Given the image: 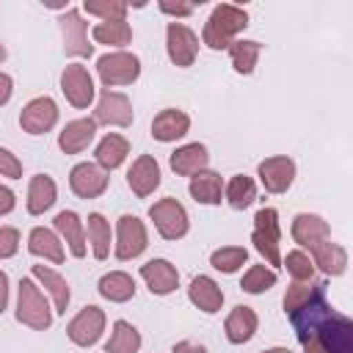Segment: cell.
I'll list each match as a JSON object with an SVG mask.
<instances>
[{
	"label": "cell",
	"instance_id": "cell-1",
	"mask_svg": "<svg viewBox=\"0 0 353 353\" xmlns=\"http://www.w3.org/2000/svg\"><path fill=\"white\" fill-rule=\"evenodd\" d=\"M290 317L306 353H353V323L328 306L325 287Z\"/></svg>",
	"mask_w": 353,
	"mask_h": 353
},
{
	"label": "cell",
	"instance_id": "cell-2",
	"mask_svg": "<svg viewBox=\"0 0 353 353\" xmlns=\"http://www.w3.org/2000/svg\"><path fill=\"white\" fill-rule=\"evenodd\" d=\"M248 25V14L237 6H229V3H221L212 8L207 25H204V44L210 50H223L232 44V39Z\"/></svg>",
	"mask_w": 353,
	"mask_h": 353
},
{
	"label": "cell",
	"instance_id": "cell-3",
	"mask_svg": "<svg viewBox=\"0 0 353 353\" xmlns=\"http://www.w3.org/2000/svg\"><path fill=\"white\" fill-rule=\"evenodd\" d=\"M17 320L36 328V331H44L50 328L52 323V314H50V306L44 301V295L39 292V287L30 281V279H22L19 284V301H17Z\"/></svg>",
	"mask_w": 353,
	"mask_h": 353
},
{
	"label": "cell",
	"instance_id": "cell-4",
	"mask_svg": "<svg viewBox=\"0 0 353 353\" xmlns=\"http://www.w3.org/2000/svg\"><path fill=\"white\" fill-rule=\"evenodd\" d=\"M254 248L270 262V265H281V254H279V215L273 207H262L254 218V234H251Z\"/></svg>",
	"mask_w": 353,
	"mask_h": 353
},
{
	"label": "cell",
	"instance_id": "cell-5",
	"mask_svg": "<svg viewBox=\"0 0 353 353\" xmlns=\"http://www.w3.org/2000/svg\"><path fill=\"white\" fill-rule=\"evenodd\" d=\"M97 72L105 85H127L141 74V61L130 52H110L97 61Z\"/></svg>",
	"mask_w": 353,
	"mask_h": 353
},
{
	"label": "cell",
	"instance_id": "cell-6",
	"mask_svg": "<svg viewBox=\"0 0 353 353\" xmlns=\"http://www.w3.org/2000/svg\"><path fill=\"white\" fill-rule=\"evenodd\" d=\"M149 218L154 221L157 232L165 240H179L188 232V212H185V207L176 199H160L149 210Z\"/></svg>",
	"mask_w": 353,
	"mask_h": 353
},
{
	"label": "cell",
	"instance_id": "cell-7",
	"mask_svg": "<svg viewBox=\"0 0 353 353\" xmlns=\"http://www.w3.org/2000/svg\"><path fill=\"white\" fill-rule=\"evenodd\" d=\"M165 47H168V58L176 66H190L196 61V52H199V39L190 28L171 22L165 30Z\"/></svg>",
	"mask_w": 353,
	"mask_h": 353
},
{
	"label": "cell",
	"instance_id": "cell-8",
	"mask_svg": "<svg viewBox=\"0 0 353 353\" xmlns=\"http://www.w3.org/2000/svg\"><path fill=\"white\" fill-rule=\"evenodd\" d=\"M61 88L66 94V99L74 105V108H88L91 99H94V83H91V74L85 66L80 63H69L61 74Z\"/></svg>",
	"mask_w": 353,
	"mask_h": 353
},
{
	"label": "cell",
	"instance_id": "cell-9",
	"mask_svg": "<svg viewBox=\"0 0 353 353\" xmlns=\"http://www.w3.org/2000/svg\"><path fill=\"white\" fill-rule=\"evenodd\" d=\"M55 121H58V108H55V102H52L50 97H36V99H30V102L22 108V113H19V124H22V130L30 132V135L47 132Z\"/></svg>",
	"mask_w": 353,
	"mask_h": 353
},
{
	"label": "cell",
	"instance_id": "cell-10",
	"mask_svg": "<svg viewBox=\"0 0 353 353\" xmlns=\"http://www.w3.org/2000/svg\"><path fill=\"white\" fill-rule=\"evenodd\" d=\"M102 328H105V314H102V309H99V306H85V309L69 323L66 334H69V339H72L74 345L88 347V345H94V342L99 339Z\"/></svg>",
	"mask_w": 353,
	"mask_h": 353
},
{
	"label": "cell",
	"instance_id": "cell-11",
	"mask_svg": "<svg viewBox=\"0 0 353 353\" xmlns=\"http://www.w3.org/2000/svg\"><path fill=\"white\" fill-rule=\"evenodd\" d=\"M116 232H119V237H116L119 240L116 243V256L119 259H132L146 248V229L135 215H121Z\"/></svg>",
	"mask_w": 353,
	"mask_h": 353
},
{
	"label": "cell",
	"instance_id": "cell-12",
	"mask_svg": "<svg viewBox=\"0 0 353 353\" xmlns=\"http://www.w3.org/2000/svg\"><path fill=\"white\" fill-rule=\"evenodd\" d=\"M94 121H102V124H116V127H127L132 124V105L124 94H116V91H102V99L94 110Z\"/></svg>",
	"mask_w": 353,
	"mask_h": 353
},
{
	"label": "cell",
	"instance_id": "cell-13",
	"mask_svg": "<svg viewBox=\"0 0 353 353\" xmlns=\"http://www.w3.org/2000/svg\"><path fill=\"white\" fill-rule=\"evenodd\" d=\"M259 179H262L265 190L284 193L295 179V163L290 157H268L259 163Z\"/></svg>",
	"mask_w": 353,
	"mask_h": 353
},
{
	"label": "cell",
	"instance_id": "cell-14",
	"mask_svg": "<svg viewBox=\"0 0 353 353\" xmlns=\"http://www.w3.org/2000/svg\"><path fill=\"white\" fill-rule=\"evenodd\" d=\"M69 188L80 196V199H97L105 188H108V176L105 171H99L94 163H80L72 168L69 174Z\"/></svg>",
	"mask_w": 353,
	"mask_h": 353
},
{
	"label": "cell",
	"instance_id": "cell-15",
	"mask_svg": "<svg viewBox=\"0 0 353 353\" xmlns=\"http://www.w3.org/2000/svg\"><path fill=\"white\" fill-rule=\"evenodd\" d=\"M61 33H63V47L69 55H85L88 58L94 52V44H88V36H85V22L74 8H69L61 17Z\"/></svg>",
	"mask_w": 353,
	"mask_h": 353
},
{
	"label": "cell",
	"instance_id": "cell-16",
	"mask_svg": "<svg viewBox=\"0 0 353 353\" xmlns=\"http://www.w3.org/2000/svg\"><path fill=\"white\" fill-rule=\"evenodd\" d=\"M141 276L149 284L152 295H168L171 290H176V281H179L176 268L165 259H149L146 265H141Z\"/></svg>",
	"mask_w": 353,
	"mask_h": 353
},
{
	"label": "cell",
	"instance_id": "cell-17",
	"mask_svg": "<svg viewBox=\"0 0 353 353\" xmlns=\"http://www.w3.org/2000/svg\"><path fill=\"white\" fill-rule=\"evenodd\" d=\"M127 182H130V188L135 190V196H149L157 185H160V168H157V160L152 157V154H141L135 163H132V168L127 171Z\"/></svg>",
	"mask_w": 353,
	"mask_h": 353
},
{
	"label": "cell",
	"instance_id": "cell-18",
	"mask_svg": "<svg viewBox=\"0 0 353 353\" xmlns=\"http://www.w3.org/2000/svg\"><path fill=\"white\" fill-rule=\"evenodd\" d=\"M292 237H295V243H301V245H306V248L312 251L314 245H320L323 240L331 237V229H328V223H325L320 215L301 212V215H295V221H292Z\"/></svg>",
	"mask_w": 353,
	"mask_h": 353
},
{
	"label": "cell",
	"instance_id": "cell-19",
	"mask_svg": "<svg viewBox=\"0 0 353 353\" xmlns=\"http://www.w3.org/2000/svg\"><path fill=\"white\" fill-rule=\"evenodd\" d=\"M188 127H190V119L182 110H176V108H168V110H163V113L154 116V121H152V138L168 143V141L182 138L188 132Z\"/></svg>",
	"mask_w": 353,
	"mask_h": 353
},
{
	"label": "cell",
	"instance_id": "cell-20",
	"mask_svg": "<svg viewBox=\"0 0 353 353\" xmlns=\"http://www.w3.org/2000/svg\"><path fill=\"white\" fill-rule=\"evenodd\" d=\"M94 132H97V121H94V119L69 121V124L63 127V132L58 135V146H61L66 154H77V152H83V149L91 143Z\"/></svg>",
	"mask_w": 353,
	"mask_h": 353
},
{
	"label": "cell",
	"instance_id": "cell-21",
	"mask_svg": "<svg viewBox=\"0 0 353 353\" xmlns=\"http://www.w3.org/2000/svg\"><path fill=\"white\" fill-rule=\"evenodd\" d=\"M188 295H190V301H193L201 312H207V314L218 312L221 303H223V292H221V287H218L210 276H196V279L190 281V287H188Z\"/></svg>",
	"mask_w": 353,
	"mask_h": 353
},
{
	"label": "cell",
	"instance_id": "cell-22",
	"mask_svg": "<svg viewBox=\"0 0 353 353\" xmlns=\"http://www.w3.org/2000/svg\"><path fill=\"white\" fill-rule=\"evenodd\" d=\"M312 254H314V265H317L323 273H328V276H339V273H345L347 254H345V248H342V245L331 243V237H328V240H323L320 245H314V248H312Z\"/></svg>",
	"mask_w": 353,
	"mask_h": 353
},
{
	"label": "cell",
	"instance_id": "cell-23",
	"mask_svg": "<svg viewBox=\"0 0 353 353\" xmlns=\"http://www.w3.org/2000/svg\"><path fill=\"white\" fill-rule=\"evenodd\" d=\"M55 229L66 237V243H69V248H72L74 256H83L85 254V232H83V221L77 218V212H72V210L58 212L55 215Z\"/></svg>",
	"mask_w": 353,
	"mask_h": 353
},
{
	"label": "cell",
	"instance_id": "cell-24",
	"mask_svg": "<svg viewBox=\"0 0 353 353\" xmlns=\"http://www.w3.org/2000/svg\"><path fill=\"white\" fill-rule=\"evenodd\" d=\"M254 331H256V314H254V309L237 306L226 317V336H229V342L243 345V342H248L254 336Z\"/></svg>",
	"mask_w": 353,
	"mask_h": 353
},
{
	"label": "cell",
	"instance_id": "cell-25",
	"mask_svg": "<svg viewBox=\"0 0 353 353\" xmlns=\"http://www.w3.org/2000/svg\"><path fill=\"white\" fill-rule=\"evenodd\" d=\"M207 160H210V154L201 143H188L171 154V168L176 174H199V171H204Z\"/></svg>",
	"mask_w": 353,
	"mask_h": 353
},
{
	"label": "cell",
	"instance_id": "cell-26",
	"mask_svg": "<svg viewBox=\"0 0 353 353\" xmlns=\"http://www.w3.org/2000/svg\"><path fill=\"white\" fill-rule=\"evenodd\" d=\"M52 204H55V182L50 176H44V174L33 176L30 188H28V212L30 215H41Z\"/></svg>",
	"mask_w": 353,
	"mask_h": 353
},
{
	"label": "cell",
	"instance_id": "cell-27",
	"mask_svg": "<svg viewBox=\"0 0 353 353\" xmlns=\"http://www.w3.org/2000/svg\"><path fill=\"white\" fill-rule=\"evenodd\" d=\"M28 248H30V254L44 256V259H50V262H63V248H61L58 237H55L50 229H44V226H36V229L30 232Z\"/></svg>",
	"mask_w": 353,
	"mask_h": 353
},
{
	"label": "cell",
	"instance_id": "cell-28",
	"mask_svg": "<svg viewBox=\"0 0 353 353\" xmlns=\"http://www.w3.org/2000/svg\"><path fill=\"white\" fill-rule=\"evenodd\" d=\"M127 154H130V143L121 135H105L99 141V146H97V163L102 168H108V171L110 168H119Z\"/></svg>",
	"mask_w": 353,
	"mask_h": 353
},
{
	"label": "cell",
	"instance_id": "cell-29",
	"mask_svg": "<svg viewBox=\"0 0 353 353\" xmlns=\"http://www.w3.org/2000/svg\"><path fill=\"white\" fill-rule=\"evenodd\" d=\"M33 276L47 287V292H50L52 301H55V309H58L61 314H66V306H69V287H66V281H63L55 270H50V268H44V265H33Z\"/></svg>",
	"mask_w": 353,
	"mask_h": 353
},
{
	"label": "cell",
	"instance_id": "cell-30",
	"mask_svg": "<svg viewBox=\"0 0 353 353\" xmlns=\"http://www.w3.org/2000/svg\"><path fill=\"white\" fill-rule=\"evenodd\" d=\"M99 295L116 303H124L135 295V281L127 273H108L99 279Z\"/></svg>",
	"mask_w": 353,
	"mask_h": 353
},
{
	"label": "cell",
	"instance_id": "cell-31",
	"mask_svg": "<svg viewBox=\"0 0 353 353\" xmlns=\"http://www.w3.org/2000/svg\"><path fill=\"white\" fill-rule=\"evenodd\" d=\"M138 347H141V334L135 331V325L119 320L113 325V336L105 345V353H138Z\"/></svg>",
	"mask_w": 353,
	"mask_h": 353
},
{
	"label": "cell",
	"instance_id": "cell-32",
	"mask_svg": "<svg viewBox=\"0 0 353 353\" xmlns=\"http://www.w3.org/2000/svg\"><path fill=\"white\" fill-rule=\"evenodd\" d=\"M190 196L201 204H218L221 201V176L212 171H199L190 179Z\"/></svg>",
	"mask_w": 353,
	"mask_h": 353
},
{
	"label": "cell",
	"instance_id": "cell-33",
	"mask_svg": "<svg viewBox=\"0 0 353 353\" xmlns=\"http://www.w3.org/2000/svg\"><path fill=\"white\" fill-rule=\"evenodd\" d=\"M259 50H262L259 41H232V44H229V55H232V66H234V72H240V74H251L254 66H256Z\"/></svg>",
	"mask_w": 353,
	"mask_h": 353
},
{
	"label": "cell",
	"instance_id": "cell-34",
	"mask_svg": "<svg viewBox=\"0 0 353 353\" xmlns=\"http://www.w3.org/2000/svg\"><path fill=\"white\" fill-rule=\"evenodd\" d=\"M94 39L99 44H113V47H121L132 39V30L124 19H108V22H99L94 28Z\"/></svg>",
	"mask_w": 353,
	"mask_h": 353
},
{
	"label": "cell",
	"instance_id": "cell-35",
	"mask_svg": "<svg viewBox=\"0 0 353 353\" xmlns=\"http://www.w3.org/2000/svg\"><path fill=\"white\" fill-rule=\"evenodd\" d=\"M254 199H256V188H254L251 176H245V174L232 176V182H229V188H226V201H229L234 210H245Z\"/></svg>",
	"mask_w": 353,
	"mask_h": 353
},
{
	"label": "cell",
	"instance_id": "cell-36",
	"mask_svg": "<svg viewBox=\"0 0 353 353\" xmlns=\"http://www.w3.org/2000/svg\"><path fill=\"white\" fill-rule=\"evenodd\" d=\"M88 237H91V245H94V256L105 259L108 251H110V226L99 212L88 215Z\"/></svg>",
	"mask_w": 353,
	"mask_h": 353
},
{
	"label": "cell",
	"instance_id": "cell-37",
	"mask_svg": "<svg viewBox=\"0 0 353 353\" xmlns=\"http://www.w3.org/2000/svg\"><path fill=\"white\" fill-rule=\"evenodd\" d=\"M320 287H325L323 281H295L292 287H287V295H284V312L287 314H295L303 303H309V298L320 290Z\"/></svg>",
	"mask_w": 353,
	"mask_h": 353
},
{
	"label": "cell",
	"instance_id": "cell-38",
	"mask_svg": "<svg viewBox=\"0 0 353 353\" xmlns=\"http://www.w3.org/2000/svg\"><path fill=\"white\" fill-rule=\"evenodd\" d=\"M245 259H248L245 248H240V245H226V248L212 251L210 265H212L215 270H221V273H234V270H237V268H240Z\"/></svg>",
	"mask_w": 353,
	"mask_h": 353
},
{
	"label": "cell",
	"instance_id": "cell-39",
	"mask_svg": "<svg viewBox=\"0 0 353 353\" xmlns=\"http://www.w3.org/2000/svg\"><path fill=\"white\" fill-rule=\"evenodd\" d=\"M276 284V273L273 270H268L265 265H254L245 276H243V290L245 292H251V295H259V292H265V290H270Z\"/></svg>",
	"mask_w": 353,
	"mask_h": 353
},
{
	"label": "cell",
	"instance_id": "cell-40",
	"mask_svg": "<svg viewBox=\"0 0 353 353\" xmlns=\"http://www.w3.org/2000/svg\"><path fill=\"white\" fill-rule=\"evenodd\" d=\"M284 265H287V270H290V276L295 281H309L314 276V265H312V259L303 251H290Z\"/></svg>",
	"mask_w": 353,
	"mask_h": 353
},
{
	"label": "cell",
	"instance_id": "cell-41",
	"mask_svg": "<svg viewBox=\"0 0 353 353\" xmlns=\"http://www.w3.org/2000/svg\"><path fill=\"white\" fill-rule=\"evenodd\" d=\"M85 11L97 14V17H105V22L108 19H124L127 3H119V0H85Z\"/></svg>",
	"mask_w": 353,
	"mask_h": 353
},
{
	"label": "cell",
	"instance_id": "cell-42",
	"mask_svg": "<svg viewBox=\"0 0 353 353\" xmlns=\"http://www.w3.org/2000/svg\"><path fill=\"white\" fill-rule=\"evenodd\" d=\"M17 245H19V232L8 229V226H0V259L17 254Z\"/></svg>",
	"mask_w": 353,
	"mask_h": 353
},
{
	"label": "cell",
	"instance_id": "cell-43",
	"mask_svg": "<svg viewBox=\"0 0 353 353\" xmlns=\"http://www.w3.org/2000/svg\"><path fill=\"white\" fill-rule=\"evenodd\" d=\"M0 174L3 176H11V179H19L22 176V163L8 149H0Z\"/></svg>",
	"mask_w": 353,
	"mask_h": 353
},
{
	"label": "cell",
	"instance_id": "cell-44",
	"mask_svg": "<svg viewBox=\"0 0 353 353\" xmlns=\"http://www.w3.org/2000/svg\"><path fill=\"white\" fill-rule=\"evenodd\" d=\"M160 11L176 14V17H188V14L193 11V6H190V3H160Z\"/></svg>",
	"mask_w": 353,
	"mask_h": 353
},
{
	"label": "cell",
	"instance_id": "cell-45",
	"mask_svg": "<svg viewBox=\"0 0 353 353\" xmlns=\"http://www.w3.org/2000/svg\"><path fill=\"white\" fill-rule=\"evenodd\" d=\"M11 210H14V193L0 185V215H6V212H11Z\"/></svg>",
	"mask_w": 353,
	"mask_h": 353
},
{
	"label": "cell",
	"instance_id": "cell-46",
	"mask_svg": "<svg viewBox=\"0 0 353 353\" xmlns=\"http://www.w3.org/2000/svg\"><path fill=\"white\" fill-rule=\"evenodd\" d=\"M11 99V77L0 72V105H6Z\"/></svg>",
	"mask_w": 353,
	"mask_h": 353
},
{
	"label": "cell",
	"instance_id": "cell-47",
	"mask_svg": "<svg viewBox=\"0 0 353 353\" xmlns=\"http://www.w3.org/2000/svg\"><path fill=\"white\" fill-rule=\"evenodd\" d=\"M174 353H207V350L201 345H196V342H176Z\"/></svg>",
	"mask_w": 353,
	"mask_h": 353
},
{
	"label": "cell",
	"instance_id": "cell-48",
	"mask_svg": "<svg viewBox=\"0 0 353 353\" xmlns=\"http://www.w3.org/2000/svg\"><path fill=\"white\" fill-rule=\"evenodd\" d=\"M6 303H8V276L0 270V312L6 309Z\"/></svg>",
	"mask_w": 353,
	"mask_h": 353
},
{
	"label": "cell",
	"instance_id": "cell-49",
	"mask_svg": "<svg viewBox=\"0 0 353 353\" xmlns=\"http://www.w3.org/2000/svg\"><path fill=\"white\" fill-rule=\"evenodd\" d=\"M262 353H290L287 347H270V350H262Z\"/></svg>",
	"mask_w": 353,
	"mask_h": 353
},
{
	"label": "cell",
	"instance_id": "cell-50",
	"mask_svg": "<svg viewBox=\"0 0 353 353\" xmlns=\"http://www.w3.org/2000/svg\"><path fill=\"white\" fill-rule=\"evenodd\" d=\"M3 58H6V47L0 44V61H3Z\"/></svg>",
	"mask_w": 353,
	"mask_h": 353
}]
</instances>
